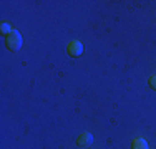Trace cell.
<instances>
[{
  "mask_svg": "<svg viewBox=\"0 0 156 149\" xmlns=\"http://www.w3.org/2000/svg\"><path fill=\"white\" fill-rule=\"evenodd\" d=\"M0 32H2L3 35H7V36H9L10 33L13 32V30H12V27H10L9 23H2V27H0Z\"/></svg>",
  "mask_w": 156,
  "mask_h": 149,
  "instance_id": "obj_5",
  "label": "cell"
},
{
  "mask_svg": "<svg viewBox=\"0 0 156 149\" xmlns=\"http://www.w3.org/2000/svg\"><path fill=\"white\" fill-rule=\"evenodd\" d=\"M66 51H68L70 57H80L83 53V45H81V42H78V40H72L68 43V47H66Z\"/></svg>",
  "mask_w": 156,
  "mask_h": 149,
  "instance_id": "obj_2",
  "label": "cell"
},
{
  "mask_svg": "<svg viewBox=\"0 0 156 149\" xmlns=\"http://www.w3.org/2000/svg\"><path fill=\"white\" fill-rule=\"evenodd\" d=\"M131 149H150V147H148V143L143 137H136L131 143Z\"/></svg>",
  "mask_w": 156,
  "mask_h": 149,
  "instance_id": "obj_4",
  "label": "cell"
},
{
  "mask_svg": "<svg viewBox=\"0 0 156 149\" xmlns=\"http://www.w3.org/2000/svg\"><path fill=\"white\" fill-rule=\"evenodd\" d=\"M150 86L153 89H156V74H153V76L150 78Z\"/></svg>",
  "mask_w": 156,
  "mask_h": 149,
  "instance_id": "obj_6",
  "label": "cell"
},
{
  "mask_svg": "<svg viewBox=\"0 0 156 149\" xmlns=\"http://www.w3.org/2000/svg\"><path fill=\"white\" fill-rule=\"evenodd\" d=\"M7 48L9 50H12V51H17V50H20V47H22V35H20V32H17V30H13L12 33H10L9 36H7Z\"/></svg>",
  "mask_w": 156,
  "mask_h": 149,
  "instance_id": "obj_1",
  "label": "cell"
},
{
  "mask_svg": "<svg viewBox=\"0 0 156 149\" xmlns=\"http://www.w3.org/2000/svg\"><path fill=\"white\" fill-rule=\"evenodd\" d=\"M78 146L81 147H90L91 143H93V136H91L90 133H81L80 136H78Z\"/></svg>",
  "mask_w": 156,
  "mask_h": 149,
  "instance_id": "obj_3",
  "label": "cell"
}]
</instances>
